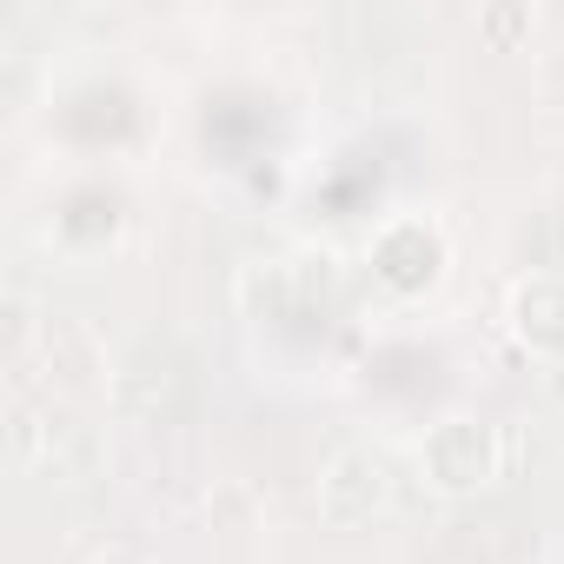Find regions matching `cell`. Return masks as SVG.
<instances>
[]
</instances>
